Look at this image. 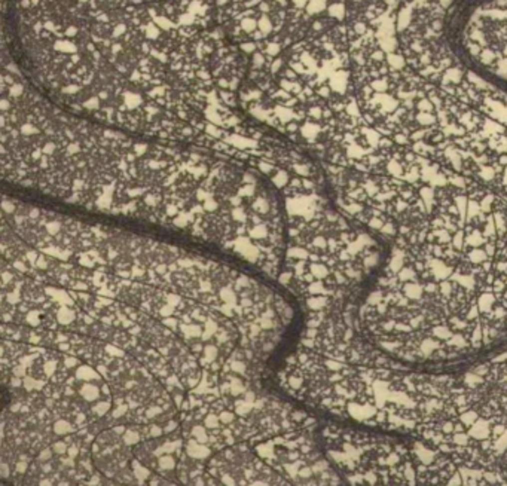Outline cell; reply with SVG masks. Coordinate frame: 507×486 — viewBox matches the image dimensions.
<instances>
[{
  "mask_svg": "<svg viewBox=\"0 0 507 486\" xmlns=\"http://www.w3.org/2000/svg\"><path fill=\"white\" fill-rule=\"evenodd\" d=\"M165 433H164V425L162 424L155 422V421L149 422V436H150V439H159Z\"/></svg>",
  "mask_w": 507,
  "mask_h": 486,
  "instance_id": "obj_20",
  "label": "cell"
},
{
  "mask_svg": "<svg viewBox=\"0 0 507 486\" xmlns=\"http://www.w3.org/2000/svg\"><path fill=\"white\" fill-rule=\"evenodd\" d=\"M238 303H240L243 308H250V306H253V305H254V302H253V299H252V297H240Z\"/></svg>",
  "mask_w": 507,
  "mask_h": 486,
  "instance_id": "obj_36",
  "label": "cell"
},
{
  "mask_svg": "<svg viewBox=\"0 0 507 486\" xmlns=\"http://www.w3.org/2000/svg\"><path fill=\"white\" fill-rule=\"evenodd\" d=\"M290 418H291L294 422H297V424L302 425V422L308 418V414L303 412V411H296V409H293V411L290 412Z\"/></svg>",
  "mask_w": 507,
  "mask_h": 486,
  "instance_id": "obj_30",
  "label": "cell"
},
{
  "mask_svg": "<svg viewBox=\"0 0 507 486\" xmlns=\"http://www.w3.org/2000/svg\"><path fill=\"white\" fill-rule=\"evenodd\" d=\"M77 393L85 403H95L100 399H104L98 382H80V385L77 387Z\"/></svg>",
  "mask_w": 507,
  "mask_h": 486,
  "instance_id": "obj_3",
  "label": "cell"
},
{
  "mask_svg": "<svg viewBox=\"0 0 507 486\" xmlns=\"http://www.w3.org/2000/svg\"><path fill=\"white\" fill-rule=\"evenodd\" d=\"M203 424L209 428V430H215V428H219V427H222L223 424L220 422V418H219L218 414H215V412H210V414H207L206 417H204V419H203Z\"/></svg>",
  "mask_w": 507,
  "mask_h": 486,
  "instance_id": "obj_16",
  "label": "cell"
},
{
  "mask_svg": "<svg viewBox=\"0 0 507 486\" xmlns=\"http://www.w3.org/2000/svg\"><path fill=\"white\" fill-rule=\"evenodd\" d=\"M130 467H131V470H133V475H134V478L137 479V481H149L150 479V476L153 475L152 473V469H149L147 466H145L139 458H133L131 461H130Z\"/></svg>",
  "mask_w": 507,
  "mask_h": 486,
  "instance_id": "obj_8",
  "label": "cell"
},
{
  "mask_svg": "<svg viewBox=\"0 0 507 486\" xmlns=\"http://www.w3.org/2000/svg\"><path fill=\"white\" fill-rule=\"evenodd\" d=\"M185 451L191 458L201 460V461H206L207 458H210L213 455V449L209 445L200 443L194 437H189V439L185 440Z\"/></svg>",
  "mask_w": 507,
  "mask_h": 486,
  "instance_id": "obj_2",
  "label": "cell"
},
{
  "mask_svg": "<svg viewBox=\"0 0 507 486\" xmlns=\"http://www.w3.org/2000/svg\"><path fill=\"white\" fill-rule=\"evenodd\" d=\"M247 402H250V403H254L256 402V399H257V391L256 390H252V388H249L246 393H244V396H243Z\"/></svg>",
  "mask_w": 507,
  "mask_h": 486,
  "instance_id": "obj_34",
  "label": "cell"
},
{
  "mask_svg": "<svg viewBox=\"0 0 507 486\" xmlns=\"http://www.w3.org/2000/svg\"><path fill=\"white\" fill-rule=\"evenodd\" d=\"M54 457H55V454H54V451H52V448L51 446H45L43 449H40L39 451V454H37V461H40V463H45V461H51V460H54Z\"/></svg>",
  "mask_w": 507,
  "mask_h": 486,
  "instance_id": "obj_26",
  "label": "cell"
},
{
  "mask_svg": "<svg viewBox=\"0 0 507 486\" xmlns=\"http://www.w3.org/2000/svg\"><path fill=\"white\" fill-rule=\"evenodd\" d=\"M10 373L13 376H19V378H24L25 375H28V367L22 363H16L10 367Z\"/></svg>",
  "mask_w": 507,
  "mask_h": 486,
  "instance_id": "obj_27",
  "label": "cell"
},
{
  "mask_svg": "<svg viewBox=\"0 0 507 486\" xmlns=\"http://www.w3.org/2000/svg\"><path fill=\"white\" fill-rule=\"evenodd\" d=\"M253 403L247 402L244 397H237L235 399V414L238 417H250V414L253 412Z\"/></svg>",
  "mask_w": 507,
  "mask_h": 486,
  "instance_id": "obj_13",
  "label": "cell"
},
{
  "mask_svg": "<svg viewBox=\"0 0 507 486\" xmlns=\"http://www.w3.org/2000/svg\"><path fill=\"white\" fill-rule=\"evenodd\" d=\"M52 430H54V433H55L58 437H64V436H67V434L76 433V431H77V427L74 425V422H73L72 419L61 417L58 418V419H55V421L52 422Z\"/></svg>",
  "mask_w": 507,
  "mask_h": 486,
  "instance_id": "obj_6",
  "label": "cell"
},
{
  "mask_svg": "<svg viewBox=\"0 0 507 486\" xmlns=\"http://www.w3.org/2000/svg\"><path fill=\"white\" fill-rule=\"evenodd\" d=\"M219 418H220V422L223 425H231L234 424L238 418H237V414L234 411H229V409H225L219 414Z\"/></svg>",
  "mask_w": 507,
  "mask_h": 486,
  "instance_id": "obj_24",
  "label": "cell"
},
{
  "mask_svg": "<svg viewBox=\"0 0 507 486\" xmlns=\"http://www.w3.org/2000/svg\"><path fill=\"white\" fill-rule=\"evenodd\" d=\"M226 409V405H225V402H223V399L222 397H219V399H216L213 403H210V412H215V414H220L222 411H225Z\"/></svg>",
  "mask_w": 507,
  "mask_h": 486,
  "instance_id": "obj_29",
  "label": "cell"
},
{
  "mask_svg": "<svg viewBox=\"0 0 507 486\" xmlns=\"http://www.w3.org/2000/svg\"><path fill=\"white\" fill-rule=\"evenodd\" d=\"M51 448L55 454V457H61V455H67V449H69V445L66 440H54L51 443Z\"/></svg>",
  "mask_w": 507,
  "mask_h": 486,
  "instance_id": "obj_17",
  "label": "cell"
},
{
  "mask_svg": "<svg viewBox=\"0 0 507 486\" xmlns=\"http://www.w3.org/2000/svg\"><path fill=\"white\" fill-rule=\"evenodd\" d=\"M171 397H173V402H174L176 408L180 411V406H182V403L185 402V396H183V393H182L180 390H177V391H174V393L171 394Z\"/></svg>",
  "mask_w": 507,
  "mask_h": 486,
  "instance_id": "obj_33",
  "label": "cell"
},
{
  "mask_svg": "<svg viewBox=\"0 0 507 486\" xmlns=\"http://www.w3.org/2000/svg\"><path fill=\"white\" fill-rule=\"evenodd\" d=\"M130 412V406H128V403L125 402V403H121V405H116L113 409H112V412H110V415L112 417L115 418L116 421L119 419V418H122V417H125L127 414Z\"/></svg>",
  "mask_w": 507,
  "mask_h": 486,
  "instance_id": "obj_23",
  "label": "cell"
},
{
  "mask_svg": "<svg viewBox=\"0 0 507 486\" xmlns=\"http://www.w3.org/2000/svg\"><path fill=\"white\" fill-rule=\"evenodd\" d=\"M209 370H210V372H220V370H222V364L219 363L218 360H216V361H212L210 366H209Z\"/></svg>",
  "mask_w": 507,
  "mask_h": 486,
  "instance_id": "obj_37",
  "label": "cell"
},
{
  "mask_svg": "<svg viewBox=\"0 0 507 486\" xmlns=\"http://www.w3.org/2000/svg\"><path fill=\"white\" fill-rule=\"evenodd\" d=\"M219 327H220V323H219L218 320H215V318H210V317H209V320L204 323V332H203L201 341H203L204 344L210 342V341L215 338V335L218 333Z\"/></svg>",
  "mask_w": 507,
  "mask_h": 486,
  "instance_id": "obj_12",
  "label": "cell"
},
{
  "mask_svg": "<svg viewBox=\"0 0 507 486\" xmlns=\"http://www.w3.org/2000/svg\"><path fill=\"white\" fill-rule=\"evenodd\" d=\"M274 348H275V342L271 341V339H268V341H265V342L262 344V352L268 354V352H271Z\"/></svg>",
  "mask_w": 507,
  "mask_h": 486,
  "instance_id": "obj_35",
  "label": "cell"
},
{
  "mask_svg": "<svg viewBox=\"0 0 507 486\" xmlns=\"http://www.w3.org/2000/svg\"><path fill=\"white\" fill-rule=\"evenodd\" d=\"M321 437L327 460L351 485L418 484L414 440L335 424L326 425Z\"/></svg>",
  "mask_w": 507,
  "mask_h": 486,
  "instance_id": "obj_1",
  "label": "cell"
},
{
  "mask_svg": "<svg viewBox=\"0 0 507 486\" xmlns=\"http://www.w3.org/2000/svg\"><path fill=\"white\" fill-rule=\"evenodd\" d=\"M203 355H204L209 361H216L219 358V355H220V348H219L218 344L207 342V344L204 345Z\"/></svg>",
  "mask_w": 507,
  "mask_h": 486,
  "instance_id": "obj_15",
  "label": "cell"
},
{
  "mask_svg": "<svg viewBox=\"0 0 507 486\" xmlns=\"http://www.w3.org/2000/svg\"><path fill=\"white\" fill-rule=\"evenodd\" d=\"M61 363L67 367V369H70V370H74L79 364H82L80 363V358L77 357V355H72V354H63V358H61Z\"/></svg>",
  "mask_w": 507,
  "mask_h": 486,
  "instance_id": "obj_19",
  "label": "cell"
},
{
  "mask_svg": "<svg viewBox=\"0 0 507 486\" xmlns=\"http://www.w3.org/2000/svg\"><path fill=\"white\" fill-rule=\"evenodd\" d=\"M55 318L60 323V326H70L73 323L77 321V312L74 309V306H69V305H58L57 311H55Z\"/></svg>",
  "mask_w": 507,
  "mask_h": 486,
  "instance_id": "obj_5",
  "label": "cell"
},
{
  "mask_svg": "<svg viewBox=\"0 0 507 486\" xmlns=\"http://www.w3.org/2000/svg\"><path fill=\"white\" fill-rule=\"evenodd\" d=\"M231 369L235 375L238 376H243L247 379L249 376V364L246 363V360H234L231 361Z\"/></svg>",
  "mask_w": 507,
  "mask_h": 486,
  "instance_id": "obj_14",
  "label": "cell"
},
{
  "mask_svg": "<svg viewBox=\"0 0 507 486\" xmlns=\"http://www.w3.org/2000/svg\"><path fill=\"white\" fill-rule=\"evenodd\" d=\"M113 400L112 399H100L95 403H91V414L92 417L104 418L112 409Z\"/></svg>",
  "mask_w": 507,
  "mask_h": 486,
  "instance_id": "obj_9",
  "label": "cell"
},
{
  "mask_svg": "<svg viewBox=\"0 0 507 486\" xmlns=\"http://www.w3.org/2000/svg\"><path fill=\"white\" fill-rule=\"evenodd\" d=\"M140 424H139V427L137 428H134V427H128L127 428V431L122 434V442H124V445H127V446H136V445H139L140 442H143V436H142V433H140Z\"/></svg>",
  "mask_w": 507,
  "mask_h": 486,
  "instance_id": "obj_10",
  "label": "cell"
},
{
  "mask_svg": "<svg viewBox=\"0 0 507 486\" xmlns=\"http://www.w3.org/2000/svg\"><path fill=\"white\" fill-rule=\"evenodd\" d=\"M180 428V422L177 421V419H174V418H171V419H168L165 424H164V433L168 436V434H171V433H174L176 430H179Z\"/></svg>",
  "mask_w": 507,
  "mask_h": 486,
  "instance_id": "obj_28",
  "label": "cell"
},
{
  "mask_svg": "<svg viewBox=\"0 0 507 486\" xmlns=\"http://www.w3.org/2000/svg\"><path fill=\"white\" fill-rule=\"evenodd\" d=\"M176 311H177L176 306H173V305L164 302V303L158 308V317H161V318L171 317V315H176Z\"/></svg>",
  "mask_w": 507,
  "mask_h": 486,
  "instance_id": "obj_21",
  "label": "cell"
},
{
  "mask_svg": "<svg viewBox=\"0 0 507 486\" xmlns=\"http://www.w3.org/2000/svg\"><path fill=\"white\" fill-rule=\"evenodd\" d=\"M12 472H13V466L4 457H1V460H0V478L1 479H10Z\"/></svg>",
  "mask_w": 507,
  "mask_h": 486,
  "instance_id": "obj_18",
  "label": "cell"
},
{
  "mask_svg": "<svg viewBox=\"0 0 507 486\" xmlns=\"http://www.w3.org/2000/svg\"><path fill=\"white\" fill-rule=\"evenodd\" d=\"M177 458L173 454H164L161 457H158V469L156 473H159L161 476H164L168 472H174L177 469Z\"/></svg>",
  "mask_w": 507,
  "mask_h": 486,
  "instance_id": "obj_7",
  "label": "cell"
},
{
  "mask_svg": "<svg viewBox=\"0 0 507 486\" xmlns=\"http://www.w3.org/2000/svg\"><path fill=\"white\" fill-rule=\"evenodd\" d=\"M30 469V463L28 461H22V460H18L13 466V475L15 476H25L27 472Z\"/></svg>",
  "mask_w": 507,
  "mask_h": 486,
  "instance_id": "obj_25",
  "label": "cell"
},
{
  "mask_svg": "<svg viewBox=\"0 0 507 486\" xmlns=\"http://www.w3.org/2000/svg\"><path fill=\"white\" fill-rule=\"evenodd\" d=\"M161 323L171 329L173 332H179V326H180V318L176 317V315H171V317H165V318H161Z\"/></svg>",
  "mask_w": 507,
  "mask_h": 486,
  "instance_id": "obj_22",
  "label": "cell"
},
{
  "mask_svg": "<svg viewBox=\"0 0 507 486\" xmlns=\"http://www.w3.org/2000/svg\"><path fill=\"white\" fill-rule=\"evenodd\" d=\"M191 437H194V439L198 440L200 443L209 445V440H210V431H209V428H207L203 422H197V424H194L192 428H191Z\"/></svg>",
  "mask_w": 507,
  "mask_h": 486,
  "instance_id": "obj_11",
  "label": "cell"
},
{
  "mask_svg": "<svg viewBox=\"0 0 507 486\" xmlns=\"http://www.w3.org/2000/svg\"><path fill=\"white\" fill-rule=\"evenodd\" d=\"M128 333H130L131 336H137V338L142 339V336H143V333H145V327H143L140 323H136L133 327L128 329Z\"/></svg>",
  "mask_w": 507,
  "mask_h": 486,
  "instance_id": "obj_31",
  "label": "cell"
},
{
  "mask_svg": "<svg viewBox=\"0 0 507 486\" xmlns=\"http://www.w3.org/2000/svg\"><path fill=\"white\" fill-rule=\"evenodd\" d=\"M73 375L80 382H98V384H101L104 381V378L98 373V370L95 367H92L91 364H79L73 370Z\"/></svg>",
  "mask_w": 507,
  "mask_h": 486,
  "instance_id": "obj_4",
  "label": "cell"
},
{
  "mask_svg": "<svg viewBox=\"0 0 507 486\" xmlns=\"http://www.w3.org/2000/svg\"><path fill=\"white\" fill-rule=\"evenodd\" d=\"M67 455H69V457H72V458H74V460H77V458H79V455H80V445H79L77 442H74V443H72V445H69Z\"/></svg>",
  "mask_w": 507,
  "mask_h": 486,
  "instance_id": "obj_32",
  "label": "cell"
}]
</instances>
